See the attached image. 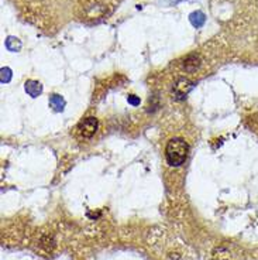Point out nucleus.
Masks as SVG:
<instances>
[{
    "mask_svg": "<svg viewBox=\"0 0 258 260\" xmlns=\"http://www.w3.org/2000/svg\"><path fill=\"white\" fill-rule=\"evenodd\" d=\"M189 146L184 139H171L167 144V150H165V156H167V161L171 167H179L182 166L186 159H188Z\"/></svg>",
    "mask_w": 258,
    "mask_h": 260,
    "instance_id": "obj_1",
    "label": "nucleus"
},
{
    "mask_svg": "<svg viewBox=\"0 0 258 260\" xmlns=\"http://www.w3.org/2000/svg\"><path fill=\"white\" fill-rule=\"evenodd\" d=\"M98 126H99V122L96 118H86L83 119V122H80L79 133L83 137L89 139L98 131Z\"/></svg>",
    "mask_w": 258,
    "mask_h": 260,
    "instance_id": "obj_2",
    "label": "nucleus"
},
{
    "mask_svg": "<svg viewBox=\"0 0 258 260\" xmlns=\"http://www.w3.org/2000/svg\"><path fill=\"white\" fill-rule=\"evenodd\" d=\"M192 88H193V85H192L190 81L185 80V78L178 80L174 85V95H175L177 99H185L186 95L192 90Z\"/></svg>",
    "mask_w": 258,
    "mask_h": 260,
    "instance_id": "obj_3",
    "label": "nucleus"
},
{
    "mask_svg": "<svg viewBox=\"0 0 258 260\" xmlns=\"http://www.w3.org/2000/svg\"><path fill=\"white\" fill-rule=\"evenodd\" d=\"M24 89L26 92L30 95L31 98H38L41 93H42V85H41L38 81H27L24 84Z\"/></svg>",
    "mask_w": 258,
    "mask_h": 260,
    "instance_id": "obj_4",
    "label": "nucleus"
},
{
    "mask_svg": "<svg viewBox=\"0 0 258 260\" xmlns=\"http://www.w3.org/2000/svg\"><path fill=\"white\" fill-rule=\"evenodd\" d=\"M199 57L196 55V54H190V55H188L186 58H185V61H184V68H185V71H189V72H192V71L198 70L199 68Z\"/></svg>",
    "mask_w": 258,
    "mask_h": 260,
    "instance_id": "obj_5",
    "label": "nucleus"
},
{
    "mask_svg": "<svg viewBox=\"0 0 258 260\" xmlns=\"http://www.w3.org/2000/svg\"><path fill=\"white\" fill-rule=\"evenodd\" d=\"M50 106L55 112H62L65 109V99L61 95H51L50 96Z\"/></svg>",
    "mask_w": 258,
    "mask_h": 260,
    "instance_id": "obj_6",
    "label": "nucleus"
},
{
    "mask_svg": "<svg viewBox=\"0 0 258 260\" xmlns=\"http://www.w3.org/2000/svg\"><path fill=\"white\" fill-rule=\"evenodd\" d=\"M189 20L192 23V26L193 27H202L203 24H205V21H206V17H205V14L202 13V11H193L190 16H189Z\"/></svg>",
    "mask_w": 258,
    "mask_h": 260,
    "instance_id": "obj_7",
    "label": "nucleus"
},
{
    "mask_svg": "<svg viewBox=\"0 0 258 260\" xmlns=\"http://www.w3.org/2000/svg\"><path fill=\"white\" fill-rule=\"evenodd\" d=\"M6 48L11 52H19L21 50V41L17 39V37H7L6 40Z\"/></svg>",
    "mask_w": 258,
    "mask_h": 260,
    "instance_id": "obj_8",
    "label": "nucleus"
},
{
    "mask_svg": "<svg viewBox=\"0 0 258 260\" xmlns=\"http://www.w3.org/2000/svg\"><path fill=\"white\" fill-rule=\"evenodd\" d=\"M213 260H230V253L224 248H218L213 252Z\"/></svg>",
    "mask_w": 258,
    "mask_h": 260,
    "instance_id": "obj_9",
    "label": "nucleus"
},
{
    "mask_svg": "<svg viewBox=\"0 0 258 260\" xmlns=\"http://www.w3.org/2000/svg\"><path fill=\"white\" fill-rule=\"evenodd\" d=\"M11 77H13V72H11L10 68L3 67V68L0 70V82H1V84H9L11 81Z\"/></svg>",
    "mask_w": 258,
    "mask_h": 260,
    "instance_id": "obj_10",
    "label": "nucleus"
},
{
    "mask_svg": "<svg viewBox=\"0 0 258 260\" xmlns=\"http://www.w3.org/2000/svg\"><path fill=\"white\" fill-rule=\"evenodd\" d=\"M127 102H129L131 106H139L140 105V98L136 95H129L127 96Z\"/></svg>",
    "mask_w": 258,
    "mask_h": 260,
    "instance_id": "obj_11",
    "label": "nucleus"
}]
</instances>
